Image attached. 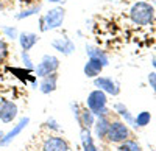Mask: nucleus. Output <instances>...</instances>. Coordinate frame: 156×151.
I'll list each match as a JSON object with an SVG mask.
<instances>
[{"mask_svg": "<svg viewBox=\"0 0 156 151\" xmlns=\"http://www.w3.org/2000/svg\"><path fill=\"white\" fill-rule=\"evenodd\" d=\"M94 86L97 87V89L103 91L106 95H112V97H117L120 94V86L119 83H117L115 80L109 78V77H97L94 78Z\"/></svg>", "mask_w": 156, "mask_h": 151, "instance_id": "6e6552de", "label": "nucleus"}, {"mask_svg": "<svg viewBox=\"0 0 156 151\" xmlns=\"http://www.w3.org/2000/svg\"><path fill=\"white\" fill-rule=\"evenodd\" d=\"M80 142H81L83 151H100L98 146L94 142L92 129H89V128H80Z\"/></svg>", "mask_w": 156, "mask_h": 151, "instance_id": "2eb2a0df", "label": "nucleus"}, {"mask_svg": "<svg viewBox=\"0 0 156 151\" xmlns=\"http://www.w3.org/2000/svg\"><path fill=\"white\" fill-rule=\"evenodd\" d=\"M51 47H53L58 53H61L64 56H69L75 52V42L67 36H61V37L53 39L51 41Z\"/></svg>", "mask_w": 156, "mask_h": 151, "instance_id": "9d476101", "label": "nucleus"}, {"mask_svg": "<svg viewBox=\"0 0 156 151\" xmlns=\"http://www.w3.org/2000/svg\"><path fill=\"white\" fill-rule=\"evenodd\" d=\"M148 84L153 89V92L156 94V72H150L148 73Z\"/></svg>", "mask_w": 156, "mask_h": 151, "instance_id": "a878e982", "label": "nucleus"}, {"mask_svg": "<svg viewBox=\"0 0 156 151\" xmlns=\"http://www.w3.org/2000/svg\"><path fill=\"white\" fill-rule=\"evenodd\" d=\"M86 55H87V58H90V59H97V61H100L105 67L109 64V58H108V55L103 52V50H100L98 47H95V45H86Z\"/></svg>", "mask_w": 156, "mask_h": 151, "instance_id": "f3484780", "label": "nucleus"}, {"mask_svg": "<svg viewBox=\"0 0 156 151\" xmlns=\"http://www.w3.org/2000/svg\"><path fill=\"white\" fill-rule=\"evenodd\" d=\"M95 115H94V112L90 111L87 106H81L80 112L75 115V120L78 123V126L80 128H89V129H92L94 126V123H95Z\"/></svg>", "mask_w": 156, "mask_h": 151, "instance_id": "ddd939ff", "label": "nucleus"}, {"mask_svg": "<svg viewBox=\"0 0 156 151\" xmlns=\"http://www.w3.org/2000/svg\"><path fill=\"white\" fill-rule=\"evenodd\" d=\"M2 31H3V34L6 37H9V39H16V37L19 36V33H17V30L14 27H3Z\"/></svg>", "mask_w": 156, "mask_h": 151, "instance_id": "b1692460", "label": "nucleus"}, {"mask_svg": "<svg viewBox=\"0 0 156 151\" xmlns=\"http://www.w3.org/2000/svg\"><path fill=\"white\" fill-rule=\"evenodd\" d=\"M103 69H105V66H103L100 61L87 58L86 64H84V67H83V73L86 75V78L94 80V78L100 77V73L103 72Z\"/></svg>", "mask_w": 156, "mask_h": 151, "instance_id": "4468645a", "label": "nucleus"}, {"mask_svg": "<svg viewBox=\"0 0 156 151\" xmlns=\"http://www.w3.org/2000/svg\"><path fill=\"white\" fill-rule=\"evenodd\" d=\"M58 69H59V59L55 55H44L39 61V64L34 67V77L42 78L45 75L58 72Z\"/></svg>", "mask_w": 156, "mask_h": 151, "instance_id": "39448f33", "label": "nucleus"}, {"mask_svg": "<svg viewBox=\"0 0 156 151\" xmlns=\"http://www.w3.org/2000/svg\"><path fill=\"white\" fill-rule=\"evenodd\" d=\"M109 123H111L109 115L108 117H97L95 118V123H94V126H92L94 139H97V140H106V134H108V129H109Z\"/></svg>", "mask_w": 156, "mask_h": 151, "instance_id": "f8f14e48", "label": "nucleus"}, {"mask_svg": "<svg viewBox=\"0 0 156 151\" xmlns=\"http://www.w3.org/2000/svg\"><path fill=\"white\" fill-rule=\"evenodd\" d=\"M17 39H19V44L22 47V50H25V52H30V50L37 44L39 41V36L36 33H30V31H23L17 36Z\"/></svg>", "mask_w": 156, "mask_h": 151, "instance_id": "dca6fc26", "label": "nucleus"}, {"mask_svg": "<svg viewBox=\"0 0 156 151\" xmlns=\"http://www.w3.org/2000/svg\"><path fill=\"white\" fill-rule=\"evenodd\" d=\"M131 137V129L123 120H111L109 123V129L106 134V140L109 143L119 145L125 140H128Z\"/></svg>", "mask_w": 156, "mask_h": 151, "instance_id": "7ed1b4c3", "label": "nucleus"}, {"mask_svg": "<svg viewBox=\"0 0 156 151\" xmlns=\"http://www.w3.org/2000/svg\"><path fill=\"white\" fill-rule=\"evenodd\" d=\"M117 151H142V146L136 140L128 139V140L117 145Z\"/></svg>", "mask_w": 156, "mask_h": 151, "instance_id": "aec40b11", "label": "nucleus"}, {"mask_svg": "<svg viewBox=\"0 0 156 151\" xmlns=\"http://www.w3.org/2000/svg\"><path fill=\"white\" fill-rule=\"evenodd\" d=\"M20 61H22V66L27 69V70H30V72H34V64H33V61H31V58H30V55H28V52H25V50H22L20 52Z\"/></svg>", "mask_w": 156, "mask_h": 151, "instance_id": "4be33fe9", "label": "nucleus"}, {"mask_svg": "<svg viewBox=\"0 0 156 151\" xmlns=\"http://www.w3.org/2000/svg\"><path fill=\"white\" fill-rule=\"evenodd\" d=\"M28 123H30V117H22L16 125H12V128L8 132H3V137L0 139V146H8L25 128L28 126Z\"/></svg>", "mask_w": 156, "mask_h": 151, "instance_id": "1a4fd4ad", "label": "nucleus"}, {"mask_svg": "<svg viewBox=\"0 0 156 151\" xmlns=\"http://www.w3.org/2000/svg\"><path fill=\"white\" fill-rule=\"evenodd\" d=\"M19 115V106L11 100H0V122L12 123Z\"/></svg>", "mask_w": 156, "mask_h": 151, "instance_id": "0eeeda50", "label": "nucleus"}, {"mask_svg": "<svg viewBox=\"0 0 156 151\" xmlns=\"http://www.w3.org/2000/svg\"><path fill=\"white\" fill-rule=\"evenodd\" d=\"M151 64H153V69H154V72H156V56L153 58V62H151Z\"/></svg>", "mask_w": 156, "mask_h": 151, "instance_id": "bb28decb", "label": "nucleus"}, {"mask_svg": "<svg viewBox=\"0 0 156 151\" xmlns=\"http://www.w3.org/2000/svg\"><path fill=\"white\" fill-rule=\"evenodd\" d=\"M6 56H8V45H6V42L2 39V37H0V62L5 61Z\"/></svg>", "mask_w": 156, "mask_h": 151, "instance_id": "393cba45", "label": "nucleus"}, {"mask_svg": "<svg viewBox=\"0 0 156 151\" xmlns=\"http://www.w3.org/2000/svg\"><path fill=\"white\" fill-rule=\"evenodd\" d=\"M3 8V3H2V0H0V9H2Z\"/></svg>", "mask_w": 156, "mask_h": 151, "instance_id": "c85d7f7f", "label": "nucleus"}, {"mask_svg": "<svg viewBox=\"0 0 156 151\" xmlns=\"http://www.w3.org/2000/svg\"><path fill=\"white\" fill-rule=\"evenodd\" d=\"M86 106L94 112L95 117H108L109 115L108 95L103 91H100V89H94V91H90L87 94Z\"/></svg>", "mask_w": 156, "mask_h": 151, "instance_id": "f03ea898", "label": "nucleus"}, {"mask_svg": "<svg viewBox=\"0 0 156 151\" xmlns=\"http://www.w3.org/2000/svg\"><path fill=\"white\" fill-rule=\"evenodd\" d=\"M150 122H151V114L148 111H142L134 117L136 128H144V126H147V125H150Z\"/></svg>", "mask_w": 156, "mask_h": 151, "instance_id": "6ab92c4d", "label": "nucleus"}, {"mask_svg": "<svg viewBox=\"0 0 156 151\" xmlns=\"http://www.w3.org/2000/svg\"><path fill=\"white\" fill-rule=\"evenodd\" d=\"M39 92L44 94V95H50L53 94L56 89H58V73H50V75H45V77L41 78L39 81Z\"/></svg>", "mask_w": 156, "mask_h": 151, "instance_id": "9b49d317", "label": "nucleus"}, {"mask_svg": "<svg viewBox=\"0 0 156 151\" xmlns=\"http://www.w3.org/2000/svg\"><path fill=\"white\" fill-rule=\"evenodd\" d=\"M44 128H45V129H48V131H50V134H51V132H61V126H59V123H58L53 117H50V118H47V120L44 122Z\"/></svg>", "mask_w": 156, "mask_h": 151, "instance_id": "5701e85b", "label": "nucleus"}, {"mask_svg": "<svg viewBox=\"0 0 156 151\" xmlns=\"http://www.w3.org/2000/svg\"><path fill=\"white\" fill-rule=\"evenodd\" d=\"M114 112H117V114L123 118V122L128 125V126H134L136 128V125H134V115L129 112V109L123 103H115L114 105Z\"/></svg>", "mask_w": 156, "mask_h": 151, "instance_id": "a211bd4d", "label": "nucleus"}, {"mask_svg": "<svg viewBox=\"0 0 156 151\" xmlns=\"http://www.w3.org/2000/svg\"><path fill=\"white\" fill-rule=\"evenodd\" d=\"M64 19H66V9L56 6L51 8L50 11H47L45 14L41 17V31H50V30H56L64 23Z\"/></svg>", "mask_w": 156, "mask_h": 151, "instance_id": "20e7f679", "label": "nucleus"}, {"mask_svg": "<svg viewBox=\"0 0 156 151\" xmlns=\"http://www.w3.org/2000/svg\"><path fill=\"white\" fill-rule=\"evenodd\" d=\"M48 2H51V3H58V2H61V0H48Z\"/></svg>", "mask_w": 156, "mask_h": 151, "instance_id": "cd10ccee", "label": "nucleus"}, {"mask_svg": "<svg viewBox=\"0 0 156 151\" xmlns=\"http://www.w3.org/2000/svg\"><path fill=\"white\" fill-rule=\"evenodd\" d=\"M129 19H131L133 23L140 25V27H145V25H150L154 19V8L153 5H150L148 2H136L131 9H129Z\"/></svg>", "mask_w": 156, "mask_h": 151, "instance_id": "f257e3e1", "label": "nucleus"}, {"mask_svg": "<svg viewBox=\"0 0 156 151\" xmlns=\"http://www.w3.org/2000/svg\"><path fill=\"white\" fill-rule=\"evenodd\" d=\"M42 151H70V145L64 137L48 134L42 142Z\"/></svg>", "mask_w": 156, "mask_h": 151, "instance_id": "423d86ee", "label": "nucleus"}, {"mask_svg": "<svg viewBox=\"0 0 156 151\" xmlns=\"http://www.w3.org/2000/svg\"><path fill=\"white\" fill-rule=\"evenodd\" d=\"M41 5H33V6H30V8H27V9H22L19 14L16 16V19L17 20H23V19H27V17H31V16H34V14H37L39 11H41Z\"/></svg>", "mask_w": 156, "mask_h": 151, "instance_id": "412c9836", "label": "nucleus"}, {"mask_svg": "<svg viewBox=\"0 0 156 151\" xmlns=\"http://www.w3.org/2000/svg\"><path fill=\"white\" fill-rule=\"evenodd\" d=\"M2 137H3V131H0V139H2Z\"/></svg>", "mask_w": 156, "mask_h": 151, "instance_id": "c756f323", "label": "nucleus"}]
</instances>
